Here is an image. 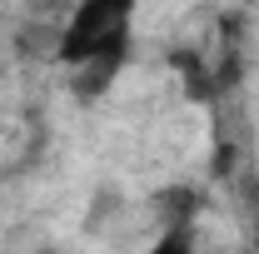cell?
<instances>
[{
  "label": "cell",
  "instance_id": "1",
  "mask_svg": "<svg viewBox=\"0 0 259 254\" xmlns=\"http://www.w3.org/2000/svg\"><path fill=\"white\" fill-rule=\"evenodd\" d=\"M140 0H75L65 15L55 60L70 70V90L80 100H100L130 60V30H135Z\"/></svg>",
  "mask_w": 259,
  "mask_h": 254
},
{
  "label": "cell",
  "instance_id": "2",
  "mask_svg": "<svg viewBox=\"0 0 259 254\" xmlns=\"http://www.w3.org/2000/svg\"><path fill=\"white\" fill-rule=\"evenodd\" d=\"M145 254H194V229L185 220H175V224H164L160 234H155V244Z\"/></svg>",
  "mask_w": 259,
  "mask_h": 254
}]
</instances>
